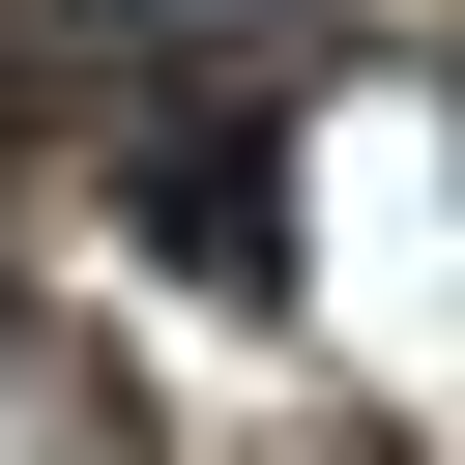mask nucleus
Listing matches in <instances>:
<instances>
[{
  "label": "nucleus",
  "instance_id": "f257e3e1",
  "mask_svg": "<svg viewBox=\"0 0 465 465\" xmlns=\"http://www.w3.org/2000/svg\"><path fill=\"white\" fill-rule=\"evenodd\" d=\"M116 203H145V262H174V291H232V320L291 291V116H145V145H116Z\"/></svg>",
  "mask_w": 465,
  "mask_h": 465
}]
</instances>
